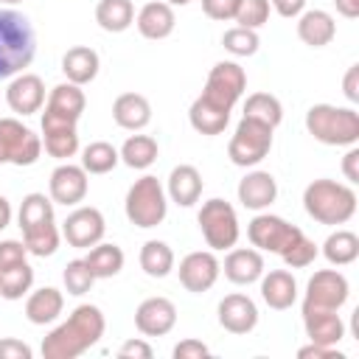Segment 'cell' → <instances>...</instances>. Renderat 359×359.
<instances>
[{"label":"cell","mask_w":359,"mask_h":359,"mask_svg":"<svg viewBox=\"0 0 359 359\" xmlns=\"http://www.w3.org/2000/svg\"><path fill=\"white\" fill-rule=\"evenodd\" d=\"M104 328H107L104 311L93 303H81L70 311L65 323H59L42 339V356L45 359H76L104 337Z\"/></svg>","instance_id":"obj_1"},{"label":"cell","mask_w":359,"mask_h":359,"mask_svg":"<svg viewBox=\"0 0 359 359\" xmlns=\"http://www.w3.org/2000/svg\"><path fill=\"white\" fill-rule=\"evenodd\" d=\"M17 224L22 230V244L28 250V255H36V258H48L59 250V227H56V219H53V199L34 191V194H25L22 202H20V210H17Z\"/></svg>","instance_id":"obj_2"},{"label":"cell","mask_w":359,"mask_h":359,"mask_svg":"<svg viewBox=\"0 0 359 359\" xmlns=\"http://www.w3.org/2000/svg\"><path fill=\"white\" fill-rule=\"evenodd\" d=\"M36 56V31L22 11L0 8V81L25 73Z\"/></svg>","instance_id":"obj_3"},{"label":"cell","mask_w":359,"mask_h":359,"mask_svg":"<svg viewBox=\"0 0 359 359\" xmlns=\"http://www.w3.org/2000/svg\"><path fill=\"white\" fill-rule=\"evenodd\" d=\"M303 208L306 213L320 224H348L356 213V191L345 182L320 177L311 180L303 191Z\"/></svg>","instance_id":"obj_4"},{"label":"cell","mask_w":359,"mask_h":359,"mask_svg":"<svg viewBox=\"0 0 359 359\" xmlns=\"http://www.w3.org/2000/svg\"><path fill=\"white\" fill-rule=\"evenodd\" d=\"M306 129L323 146H356L359 143V112L353 107L314 104L306 112Z\"/></svg>","instance_id":"obj_5"},{"label":"cell","mask_w":359,"mask_h":359,"mask_svg":"<svg viewBox=\"0 0 359 359\" xmlns=\"http://www.w3.org/2000/svg\"><path fill=\"white\" fill-rule=\"evenodd\" d=\"M123 210H126V219L135 227L149 230V227L163 224V219L168 213V196H165L163 182L151 174H143L140 180H135L126 191Z\"/></svg>","instance_id":"obj_6"},{"label":"cell","mask_w":359,"mask_h":359,"mask_svg":"<svg viewBox=\"0 0 359 359\" xmlns=\"http://www.w3.org/2000/svg\"><path fill=\"white\" fill-rule=\"evenodd\" d=\"M272 132H275L272 126H266V123H261L255 118L241 115V121H238V126H236V132H233V137L227 143L230 163L238 165V168L258 165L269 154V149H272Z\"/></svg>","instance_id":"obj_7"},{"label":"cell","mask_w":359,"mask_h":359,"mask_svg":"<svg viewBox=\"0 0 359 359\" xmlns=\"http://www.w3.org/2000/svg\"><path fill=\"white\" fill-rule=\"evenodd\" d=\"M196 222H199V230L208 241V247L216 252V250H230L236 247L238 241V216H236V208L227 202V199H208L202 202L199 213H196Z\"/></svg>","instance_id":"obj_8"},{"label":"cell","mask_w":359,"mask_h":359,"mask_svg":"<svg viewBox=\"0 0 359 359\" xmlns=\"http://www.w3.org/2000/svg\"><path fill=\"white\" fill-rule=\"evenodd\" d=\"M42 154V137L17 118H0V165H34Z\"/></svg>","instance_id":"obj_9"},{"label":"cell","mask_w":359,"mask_h":359,"mask_svg":"<svg viewBox=\"0 0 359 359\" xmlns=\"http://www.w3.org/2000/svg\"><path fill=\"white\" fill-rule=\"evenodd\" d=\"M300 236H303V230L297 224H289L286 219H280L275 213H258L247 224V238L261 252H278L280 255Z\"/></svg>","instance_id":"obj_10"},{"label":"cell","mask_w":359,"mask_h":359,"mask_svg":"<svg viewBox=\"0 0 359 359\" xmlns=\"http://www.w3.org/2000/svg\"><path fill=\"white\" fill-rule=\"evenodd\" d=\"M351 294V283L339 269H320L309 278L306 283V297H303V309H328V311H339L348 303Z\"/></svg>","instance_id":"obj_11"},{"label":"cell","mask_w":359,"mask_h":359,"mask_svg":"<svg viewBox=\"0 0 359 359\" xmlns=\"http://www.w3.org/2000/svg\"><path fill=\"white\" fill-rule=\"evenodd\" d=\"M244 90H247V73H244V67L238 62H233V59H224V62H216L210 67L202 95H208L210 101L233 109L236 101L244 95Z\"/></svg>","instance_id":"obj_12"},{"label":"cell","mask_w":359,"mask_h":359,"mask_svg":"<svg viewBox=\"0 0 359 359\" xmlns=\"http://www.w3.org/2000/svg\"><path fill=\"white\" fill-rule=\"evenodd\" d=\"M107 233V222L104 213L93 205H79L76 210L67 213V219L62 222V236L70 247L76 250H90L98 241H104Z\"/></svg>","instance_id":"obj_13"},{"label":"cell","mask_w":359,"mask_h":359,"mask_svg":"<svg viewBox=\"0 0 359 359\" xmlns=\"http://www.w3.org/2000/svg\"><path fill=\"white\" fill-rule=\"evenodd\" d=\"M87 188H90L87 171H84L81 165L70 163V160L59 163V165L50 171V180H48V194H50L53 205L76 208L79 202H84Z\"/></svg>","instance_id":"obj_14"},{"label":"cell","mask_w":359,"mask_h":359,"mask_svg":"<svg viewBox=\"0 0 359 359\" xmlns=\"http://www.w3.org/2000/svg\"><path fill=\"white\" fill-rule=\"evenodd\" d=\"M219 272H222V264L216 258L213 250H196V252H188L182 261H180V283L194 292V294H202L208 292L216 280H219Z\"/></svg>","instance_id":"obj_15"},{"label":"cell","mask_w":359,"mask_h":359,"mask_svg":"<svg viewBox=\"0 0 359 359\" xmlns=\"http://www.w3.org/2000/svg\"><path fill=\"white\" fill-rule=\"evenodd\" d=\"M42 146L56 160H70L79 151V129L76 121L62 118L56 112H42Z\"/></svg>","instance_id":"obj_16"},{"label":"cell","mask_w":359,"mask_h":359,"mask_svg":"<svg viewBox=\"0 0 359 359\" xmlns=\"http://www.w3.org/2000/svg\"><path fill=\"white\" fill-rule=\"evenodd\" d=\"M174 325H177V306L163 294L146 297L135 309V328L143 337H165Z\"/></svg>","instance_id":"obj_17"},{"label":"cell","mask_w":359,"mask_h":359,"mask_svg":"<svg viewBox=\"0 0 359 359\" xmlns=\"http://www.w3.org/2000/svg\"><path fill=\"white\" fill-rule=\"evenodd\" d=\"M6 104L17 115H34L45 107V81L36 73H17L6 87Z\"/></svg>","instance_id":"obj_18"},{"label":"cell","mask_w":359,"mask_h":359,"mask_svg":"<svg viewBox=\"0 0 359 359\" xmlns=\"http://www.w3.org/2000/svg\"><path fill=\"white\" fill-rule=\"evenodd\" d=\"M219 325L230 334H250L258 325V306L241 292L224 294L219 300Z\"/></svg>","instance_id":"obj_19"},{"label":"cell","mask_w":359,"mask_h":359,"mask_svg":"<svg viewBox=\"0 0 359 359\" xmlns=\"http://www.w3.org/2000/svg\"><path fill=\"white\" fill-rule=\"evenodd\" d=\"M222 272L236 286H250L264 275V255L255 247H230Z\"/></svg>","instance_id":"obj_20"},{"label":"cell","mask_w":359,"mask_h":359,"mask_svg":"<svg viewBox=\"0 0 359 359\" xmlns=\"http://www.w3.org/2000/svg\"><path fill=\"white\" fill-rule=\"evenodd\" d=\"M303 328H306L309 342H317L325 348H337L345 337L342 317L328 309H303Z\"/></svg>","instance_id":"obj_21"},{"label":"cell","mask_w":359,"mask_h":359,"mask_svg":"<svg viewBox=\"0 0 359 359\" xmlns=\"http://www.w3.org/2000/svg\"><path fill=\"white\" fill-rule=\"evenodd\" d=\"M202 188H205V180H202L199 168L191 165V163H180V165H174L171 174H168L165 196H168L171 202H177L180 208H191V205L199 202Z\"/></svg>","instance_id":"obj_22"},{"label":"cell","mask_w":359,"mask_h":359,"mask_svg":"<svg viewBox=\"0 0 359 359\" xmlns=\"http://www.w3.org/2000/svg\"><path fill=\"white\" fill-rule=\"evenodd\" d=\"M278 199V182L269 171H247L238 182V202L250 210H266Z\"/></svg>","instance_id":"obj_23"},{"label":"cell","mask_w":359,"mask_h":359,"mask_svg":"<svg viewBox=\"0 0 359 359\" xmlns=\"http://www.w3.org/2000/svg\"><path fill=\"white\" fill-rule=\"evenodd\" d=\"M261 280V297L269 309L275 311H286L294 306L297 300V280L289 269H264V275L258 278Z\"/></svg>","instance_id":"obj_24"},{"label":"cell","mask_w":359,"mask_h":359,"mask_svg":"<svg viewBox=\"0 0 359 359\" xmlns=\"http://www.w3.org/2000/svg\"><path fill=\"white\" fill-rule=\"evenodd\" d=\"M297 36L309 48H325L337 36V20L323 8H309L297 14Z\"/></svg>","instance_id":"obj_25"},{"label":"cell","mask_w":359,"mask_h":359,"mask_svg":"<svg viewBox=\"0 0 359 359\" xmlns=\"http://www.w3.org/2000/svg\"><path fill=\"white\" fill-rule=\"evenodd\" d=\"M135 25L140 31V36L146 39H165L174 34V25H177V17H174V6H168L165 0H154V3H146L137 17H135Z\"/></svg>","instance_id":"obj_26"},{"label":"cell","mask_w":359,"mask_h":359,"mask_svg":"<svg viewBox=\"0 0 359 359\" xmlns=\"http://www.w3.org/2000/svg\"><path fill=\"white\" fill-rule=\"evenodd\" d=\"M112 121L126 132H140L151 121V104L140 93H121L112 101Z\"/></svg>","instance_id":"obj_27"},{"label":"cell","mask_w":359,"mask_h":359,"mask_svg":"<svg viewBox=\"0 0 359 359\" xmlns=\"http://www.w3.org/2000/svg\"><path fill=\"white\" fill-rule=\"evenodd\" d=\"M230 112L233 109H227V107H222V104H216L199 93L188 109V121L199 135H222L230 123Z\"/></svg>","instance_id":"obj_28"},{"label":"cell","mask_w":359,"mask_h":359,"mask_svg":"<svg viewBox=\"0 0 359 359\" xmlns=\"http://www.w3.org/2000/svg\"><path fill=\"white\" fill-rule=\"evenodd\" d=\"M98 67H101V59L90 45H73L62 56V73L67 76V81L79 87L90 84L98 76Z\"/></svg>","instance_id":"obj_29"},{"label":"cell","mask_w":359,"mask_h":359,"mask_svg":"<svg viewBox=\"0 0 359 359\" xmlns=\"http://www.w3.org/2000/svg\"><path fill=\"white\" fill-rule=\"evenodd\" d=\"M62 309H65V294L56 286L34 289L25 300V317L31 325H48V323L59 320Z\"/></svg>","instance_id":"obj_30"},{"label":"cell","mask_w":359,"mask_h":359,"mask_svg":"<svg viewBox=\"0 0 359 359\" xmlns=\"http://www.w3.org/2000/svg\"><path fill=\"white\" fill-rule=\"evenodd\" d=\"M84 107H87L84 90H81L79 84H73V81L56 84V87L48 93V98H45V109H48V112H56V115L70 118V121H76V123H79Z\"/></svg>","instance_id":"obj_31"},{"label":"cell","mask_w":359,"mask_h":359,"mask_svg":"<svg viewBox=\"0 0 359 359\" xmlns=\"http://www.w3.org/2000/svg\"><path fill=\"white\" fill-rule=\"evenodd\" d=\"M84 261H87L90 272L95 275V280H101V278H115L123 269L126 255H123V250L118 244L98 241L95 247H90V252L84 255Z\"/></svg>","instance_id":"obj_32"},{"label":"cell","mask_w":359,"mask_h":359,"mask_svg":"<svg viewBox=\"0 0 359 359\" xmlns=\"http://www.w3.org/2000/svg\"><path fill=\"white\" fill-rule=\"evenodd\" d=\"M95 22L107 34H123L135 22V6H132V0H98V6H95Z\"/></svg>","instance_id":"obj_33"},{"label":"cell","mask_w":359,"mask_h":359,"mask_svg":"<svg viewBox=\"0 0 359 359\" xmlns=\"http://www.w3.org/2000/svg\"><path fill=\"white\" fill-rule=\"evenodd\" d=\"M323 255L331 266H348L359 258V236L353 230H334L323 241Z\"/></svg>","instance_id":"obj_34"},{"label":"cell","mask_w":359,"mask_h":359,"mask_svg":"<svg viewBox=\"0 0 359 359\" xmlns=\"http://www.w3.org/2000/svg\"><path fill=\"white\" fill-rule=\"evenodd\" d=\"M157 151L160 149H157V140L151 135H129L118 154H121L123 165H129L135 171H143L157 160Z\"/></svg>","instance_id":"obj_35"},{"label":"cell","mask_w":359,"mask_h":359,"mask_svg":"<svg viewBox=\"0 0 359 359\" xmlns=\"http://www.w3.org/2000/svg\"><path fill=\"white\" fill-rule=\"evenodd\" d=\"M140 269L149 278H165L174 272V250L160 241V238H149L140 247Z\"/></svg>","instance_id":"obj_36"},{"label":"cell","mask_w":359,"mask_h":359,"mask_svg":"<svg viewBox=\"0 0 359 359\" xmlns=\"http://www.w3.org/2000/svg\"><path fill=\"white\" fill-rule=\"evenodd\" d=\"M34 286V266L28 261L0 269V297L3 300H20Z\"/></svg>","instance_id":"obj_37"},{"label":"cell","mask_w":359,"mask_h":359,"mask_svg":"<svg viewBox=\"0 0 359 359\" xmlns=\"http://www.w3.org/2000/svg\"><path fill=\"white\" fill-rule=\"evenodd\" d=\"M118 163H121V154L107 140H93L90 146L81 149V168L87 174H109Z\"/></svg>","instance_id":"obj_38"},{"label":"cell","mask_w":359,"mask_h":359,"mask_svg":"<svg viewBox=\"0 0 359 359\" xmlns=\"http://www.w3.org/2000/svg\"><path fill=\"white\" fill-rule=\"evenodd\" d=\"M244 115L247 118H255V121H261V123H266V126L275 129L283 121V104L272 93H252L244 101Z\"/></svg>","instance_id":"obj_39"},{"label":"cell","mask_w":359,"mask_h":359,"mask_svg":"<svg viewBox=\"0 0 359 359\" xmlns=\"http://www.w3.org/2000/svg\"><path fill=\"white\" fill-rule=\"evenodd\" d=\"M222 45H224V50L233 53V56H252V53H258L261 36H258V31H252V28L233 25V28L224 31Z\"/></svg>","instance_id":"obj_40"},{"label":"cell","mask_w":359,"mask_h":359,"mask_svg":"<svg viewBox=\"0 0 359 359\" xmlns=\"http://www.w3.org/2000/svg\"><path fill=\"white\" fill-rule=\"evenodd\" d=\"M62 280H65L67 294L81 297V294H87V292L93 289L95 275L90 272V266H87L84 258H73V261H67V266H65V272H62Z\"/></svg>","instance_id":"obj_41"},{"label":"cell","mask_w":359,"mask_h":359,"mask_svg":"<svg viewBox=\"0 0 359 359\" xmlns=\"http://www.w3.org/2000/svg\"><path fill=\"white\" fill-rule=\"evenodd\" d=\"M269 11H272L269 0H238V8H236V17H233V20H236L241 28L258 31L261 25H266Z\"/></svg>","instance_id":"obj_42"},{"label":"cell","mask_w":359,"mask_h":359,"mask_svg":"<svg viewBox=\"0 0 359 359\" xmlns=\"http://www.w3.org/2000/svg\"><path fill=\"white\" fill-rule=\"evenodd\" d=\"M317 244L303 233L300 238H294L283 252H280V258H283V264L286 266H292V269H303V266H309L314 258H317Z\"/></svg>","instance_id":"obj_43"},{"label":"cell","mask_w":359,"mask_h":359,"mask_svg":"<svg viewBox=\"0 0 359 359\" xmlns=\"http://www.w3.org/2000/svg\"><path fill=\"white\" fill-rule=\"evenodd\" d=\"M22 261H28V250H25L22 241H17V238L0 241V269L14 266V264H22Z\"/></svg>","instance_id":"obj_44"},{"label":"cell","mask_w":359,"mask_h":359,"mask_svg":"<svg viewBox=\"0 0 359 359\" xmlns=\"http://www.w3.org/2000/svg\"><path fill=\"white\" fill-rule=\"evenodd\" d=\"M236 8H238V0H202V11L216 20V22H227L236 17Z\"/></svg>","instance_id":"obj_45"},{"label":"cell","mask_w":359,"mask_h":359,"mask_svg":"<svg viewBox=\"0 0 359 359\" xmlns=\"http://www.w3.org/2000/svg\"><path fill=\"white\" fill-rule=\"evenodd\" d=\"M31 356H34V351L22 339H14V337L0 339V359H31Z\"/></svg>","instance_id":"obj_46"},{"label":"cell","mask_w":359,"mask_h":359,"mask_svg":"<svg viewBox=\"0 0 359 359\" xmlns=\"http://www.w3.org/2000/svg\"><path fill=\"white\" fill-rule=\"evenodd\" d=\"M208 353H210V348L202 339H182L174 345V359H202Z\"/></svg>","instance_id":"obj_47"},{"label":"cell","mask_w":359,"mask_h":359,"mask_svg":"<svg viewBox=\"0 0 359 359\" xmlns=\"http://www.w3.org/2000/svg\"><path fill=\"white\" fill-rule=\"evenodd\" d=\"M118 356L121 359H151L154 351L146 339H126L121 348H118Z\"/></svg>","instance_id":"obj_48"},{"label":"cell","mask_w":359,"mask_h":359,"mask_svg":"<svg viewBox=\"0 0 359 359\" xmlns=\"http://www.w3.org/2000/svg\"><path fill=\"white\" fill-rule=\"evenodd\" d=\"M342 174L351 185L359 182V146H348V151L342 157Z\"/></svg>","instance_id":"obj_49"},{"label":"cell","mask_w":359,"mask_h":359,"mask_svg":"<svg viewBox=\"0 0 359 359\" xmlns=\"http://www.w3.org/2000/svg\"><path fill=\"white\" fill-rule=\"evenodd\" d=\"M342 93L351 104H359V65H351L342 79Z\"/></svg>","instance_id":"obj_50"},{"label":"cell","mask_w":359,"mask_h":359,"mask_svg":"<svg viewBox=\"0 0 359 359\" xmlns=\"http://www.w3.org/2000/svg\"><path fill=\"white\" fill-rule=\"evenodd\" d=\"M269 6L286 20H294L300 11H306V0H269Z\"/></svg>","instance_id":"obj_51"},{"label":"cell","mask_w":359,"mask_h":359,"mask_svg":"<svg viewBox=\"0 0 359 359\" xmlns=\"http://www.w3.org/2000/svg\"><path fill=\"white\" fill-rule=\"evenodd\" d=\"M300 359H309V356H337V359H345V353H339L337 348H325V345H317V342H309L297 351Z\"/></svg>","instance_id":"obj_52"},{"label":"cell","mask_w":359,"mask_h":359,"mask_svg":"<svg viewBox=\"0 0 359 359\" xmlns=\"http://www.w3.org/2000/svg\"><path fill=\"white\" fill-rule=\"evenodd\" d=\"M334 6H337V11H339L342 17H348V20H356V17H359V0H334Z\"/></svg>","instance_id":"obj_53"},{"label":"cell","mask_w":359,"mask_h":359,"mask_svg":"<svg viewBox=\"0 0 359 359\" xmlns=\"http://www.w3.org/2000/svg\"><path fill=\"white\" fill-rule=\"evenodd\" d=\"M8 222H11V202L0 194V230H6Z\"/></svg>","instance_id":"obj_54"},{"label":"cell","mask_w":359,"mask_h":359,"mask_svg":"<svg viewBox=\"0 0 359 359\" xmlns=\"http://www.w3.org/2000/svg\"><path fill=\"white\" fill-rule=\"evenodd\" d=\"M165 3H168V6H188L191 0H165Z\"/></svg>","instance_id":"obj_55"},{"label":"cell","mask_w":359,"mask_h":359,"mask_svg":"<svg viewBox=\"0 0 359 359\" xmlns=\"http://www.w3.org/2000/svg\"><path fill=\"white\" fill-rule=\"evenodd\" d=\"M0 3H6V6H14V3H22V0H0Z\"/></svg>","instance_id":"obj_56"}]
</instances>
